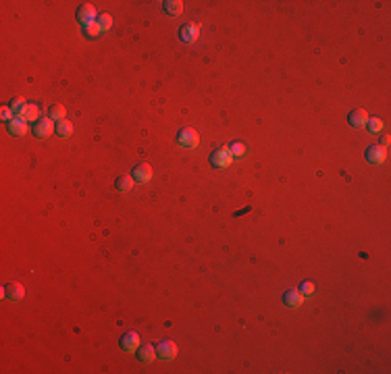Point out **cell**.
Instances as JSON below:
<instances>
[{
    "instance_id": "3957f363",
    "label": "cell",
    "mask_w": 391,
    "mask_h": 374,
    "mask_svg": "<svg viewBox=\"0 0 391 374\" xmlns=\"http://www.w3.org/2000/svg\"><path fill=\"white\" fill-rule=\"evenodd\" d=\"M54 129H57V127H54V123H52V119H50V117H48V119H40V121H35L33 127H32L33 135L38 137V139H46V137H50Z\"/></svg>"
},
{
    "instance_id": "ac0fdd59",
    "label": "cell",
    "mask_w": 391,
    "mask_h": 374,
    "mask_svg": "<svg viewBox=\"0 0 391 374\" xmlns=\"http://www.w3.org/2000/svg\"><path fill=\"white\" fill-rule=\"evenodd\" d=\"M100 33H102V30H100L98 21H92V23H88V25H83V35L90 37V40H96Z\"/></svg>"
},
{
    "instance_id": "277c9868",
    "label": "cell",
    "mask_w": 391,
    "mask_h": 374,
    "mask_svg": "<svg viewBox=\"0 0 391 374\" xmlns=\"http://www.w3.org/2000/svg\"><path fill=\"white\" fill-rule=\"evenodd\" d=\"M385 158H387V150H385L383 146L375 144V146H370V148L366 150V160H368L370 164H383Z\"/></svg>"
},
{
    "instance_id": "9a60e30c",
    "label": "cell",
    "mask_w": 391,
    "mask_h": 374,
    "mask_svg": "<svg viewBox=\"0 0 391 374\" xmlns=\"http://www.w3.org/2000/svg\"><path fill=\"white\" fill-rule=\"evenodd\" d=\"M156 358V349L152 347V345H142V347H137V360L144 362V364H150L152 360Z\"/></svg>"
},
{
    "instance_id": "7a4b0ae2",
    "label": "cell",
    "mask_w": 391,
    "mask_h": 374,
    "mask_svg": "<svg viewBox=\"0 0 391 374\" xmlns=\"http://www.w3.org/2000/svg\"><path fill=\"white\" fill-rule=\"evenodd\" d=\"M177 144H179L181 148H196V146L200 144V135H198V131L192 129V127L181 129L179 133H177Z\"/></svg>"
},
{
    "instance_id": "cb8c5ba5",
    "label": "cell",
    "mask_w": 391,
    "mask_h": 374,
    "mask_svg": "<svg viewBox=\"0 0 391 374\" xmlns=\"http://www.w3.org/2000/svg\"><path fill=\"white\" fill-rule=\"evenodd\" d=\"M8 106H11L13 112H21L23 106H25V100L23 98H15V100H11V104H8Z\"/></svg>"
},
{
    "instance_id": "5bb4252c",
    "label": "cell",
    "mask_w": 391,
    "mask_h": 374,
    "mask_svg": "<svg viewBox=\"0 0 391 374\" xmlns=\"http://www.w3.org/2000/svg\"><path fill=\"white\" fill-rule=\"evenodd\" d=\"M19 117L21 119H25V121H30V123H35V121H40L38 117H40V108H38V104H25L23 106V110L19 112Z\"/></svg>"
},
{
    "instance_id": "44dd1931",
    "label": "cell",
    "mask_w": 391,
    "mask_h": 374,
    "mask_svg": "<svg viewBox=\"0 0 391 374\" xmlns=\"http://www.w3.org/2000/svg\"><path fill=\"white\" fill-rule=\"evenodd\" d=\"M48 117H50L52 121H63L65 117H67V110H65L63 104H54V106H50Z\"/></svg>"
},
{
    "instance_id": "d6986e66",
    "label": "cell",
    "mask_w": 391,
    "mask_h": 374,
    "mask_svg": "<svg viewBox=\"0 0 391 374\" xmlns=\"http://www.w3.org/2000/svg\"><path fill=\"white\" fill-rule=\"evenodd\" d=\"M57 133H59L61 137H71V133H73V125H71V121H67V119L59 121V125H57Z\"/></svg>"
},
{
    "instance_id": "8fae6325",
    "label": "cell",
    "mask_w": 391,
    "mask_h": 374,
    "mask_svg": "<svg viewBox=\"0 0 391 374\" xmlns=\"http://www.w3.org/2000/svg\"><path fill=\"white\" fill-rule=\"evenodd\" d=\"M179 37L183 42H188V44H192V42H196L200 37V27L198 25H194V23H190V25H183L181 30H179Z\"/></svg>"
},
{
    "instance_id": "7402d4cb",
    "label": "cell",
    "mask_w": 391,
    "mask_h": 374,
    "mask_svg": "<svg viewBox=\"0 0 391 374\" xmlns=\"http://www.w3.org/2000/svg\"><path fill=\"white\" fill-rule=\"evenodd\" d=\"M98 25H100V30H102V31H108L110 27H113V17L106 15V13L98 15Z\"/></svg>"
},
{
    "instance_id": "7c38bea8",
    "label": "cell",
    "mask_w": 391,
    "mask_h": 374,
    "mask_svg": "<svg viewBox=\"0 0 391 374\" xmlns=\"http://www.w3.org/2000/svg\"><path fill=\"white\" fill-rule=\"evenodd\" d=\"M348 121H350L352 127H364L368 123V112L364 108H356L348 115Z\"/></svg>"
},
{
    "instance_id": "30bf717a",
    "label": "cell",
    "mask_w": 391,
    "mask_h": 374,
    "mask_svg": "<svg viewBox=\"0 0 391 374\" xmlns=\"http://www.w3.org/2000/svg\"><path fill=\"white\" fill-rule=\"evenodd\" d=\"M283 304L287 308H300L304 304V293L300 289H290V291H285V295H283Z\"/></svg>"
},
{
    "instance_id": "52a82bcc",
    "label": "cell",
    "mask_w": 391,
    "mask_h": 374,
    "mask_svg": "<svg viewBox=\"0 0 391 374\" xmlns=\"http://www.w3.org/2000/svg\"><path fill=\"white\" fill-rule=\"evenodd\" d=\"M156 355H158L161 360H164V362H171L175 355H177V345H175L173 341H163V343L156 347Z\"/></svg>"
},
{
    "instance_id": "6da1fadb",
    "label": "cell",
    "mask_w": 391,
    "mask_h": 374,
    "mask_svg": "<svg viewBox=\"0 0 391 374\" xmlns=\"http://www.w3.org/2000/svg\"><path fill=\"white\" fill-rule=\"evenodd\" d=\"M231 162H233V156H231V152H229V146H221L210 154V164L217 166V168H225Z\"/></svg>"
},
{
    "instance_id": "4fadbf2b",
    "label": "cell",
    "mask_w": 391,
    "mask_h": 374,
    "mask_svg": "<svg viewBox=\"0 0 391 374\" xmlns=\"http://www.w3.org/2000/svg\"><path fill=\"white\" fill-rule=\"evenodd\" d=\"M77 21L81 23V27L88 25V23H92V21H96V11H94V6H92V4H83L79 11H77Z\"/></svg>"
},
{
    "instance_id": "8992f818",
    "label": "cell",
    "mask_w": 391,
    "mask_h": 374,
    "mask_svg": "<svg viewBox=\"0 0 391 374\" xmlns=\"http://www.w3.org/2000/svg\"><path fill=\"white\" fill-rule=\"evenodd\" d=\"M137 347H139V335L137 333H125L123 337H121V349L123 351H127V353H133V351H137Z\"/></svg>"
},
{
    "instance_id": "5b68a950",
    "label": "cell",
    "mask_w": 391,
    "mask_h": 374,
    "mask_svg": "<svg viewBox=\"0 0 391 374\" xmlns=\"http://www.w3.org/2000/svg\"><path fill=\"white\" fill-rule=\"evenodd\" d=\"M25 295V289L21 283H8L2 287V297H8L11 302H19V299H23Z\"/></svg>"
},
{
    "instance_id": "e0dca14e",
    "label": "cell",
    "mask_w": 391,
    "mask_h": 374,
    "mask_svg": "<svg viewBox=\"0 0 391 374\" xmlns=\"http://www.w3.org/2000/svg\"><path fill=\"white\" fill-rule=\"evenodd\" d=\"M163 8L173 17H179L183 13V2L181 0H166V2H163Z\"/></svg>"
},
{
    "instance_id": "484cf974",
    "label": "cell",
    "mask_w": 391,
    "mask_h": 374,
    "mask_svg": "<svg viewBox=\"0 0 391 374\" xmlns=\"http://www.w3.org/2000/svg\"><path fill=\"white\" fill-rule=\"evenodd\" d=\"M300 291H302L304 295H312V293H314V285L306 280V283H302V289H300Z\"/></svg>"
},
{
    "instance_id": "2e32d148",
    "label": "cell",
    "mask_w": 391,
    "mask_h": 374,
    "mask_svg": "<svg viewBox=\"0 0 391 374\" xmlns=\"http://www.w3.org/2000/svg\"><path fill=\"white\" fill-rule=\"evenodd\" d=\"M133 177H129V175H121V177H117V181H115V187H117V191H131L133 189Z\"/></svg>"
},
{
    "instance_id": "9c48e42d",
    "label": "cell",
    "mask_w": 391,
    "mask_h": 374,
    "mask_svg": "<svg viewBox=\"0 0 391 374\" xmlns=\"http://www.w3.org/2000/svg\"><path fill=\"white\" fill-rule=\"evenodd\" d=\"M131 177L137 181V183H148L152 179V166L148 164V162H142V164H137L135 168H133V173H131Z\"/></svg>"
},
{
    "instance_id": "603a6c76",
    "label": "cell",
    "mask_w": 391,
    "mask_h": 374,
    "mask_svg": "<svg viewBox=\"0 0 391 374\" xmlns=\"http://www.w3.org/2000/svg\"><path fill=\"white\" fill-rule=\"evenodd\" d=\"M368 129H370V133H381L383 131V121L381 119H368Z\"/></svg>"
},
{
    "instance_id": "d4e9b609",
    "label": "cell",
    "mask_w": 391,
    "mask_h": 374,
    "mask_svg": "<svg viewBox=\"0 0 391 374\" xmlns=\"http://www.w3.org/2000/svg\"><path fill=\"white\" fill-rule=\"evenodd\" d=\"M0 119L6 121V123H8V121H13V119H15V117H13L11 106H2V108H0Z\"/></svg>"
},
{
    "instance_id": "ffe728a7",
    "label": "cell",
    "mask_w": 391,
    "mask_h": 374,
    "mask_svg": "<svg viewBox=\"0 0 391 374\" xmlns=\"http://www.w3.org/2000/svg\"><path fill=\"white\" fill-rule=\"evenodd\" d=\"M229 152H231L233 158H244L246 152H248V148H246V144H241V142H233L229 146Z\"/></svg>"
},
{
    "instance_id": "ba28073f",
    "label": "cell",
    "mask_w": 391,
    "mask_h": 374,
    "mask_svg": "<svg viewBox=\"0 0 391 374\" xmlns=\"http://www.w3.org/2000/svg\"><path fill=\"white\" fill-rule=\"evenodd\" d=\"M6 127H8V133H11L13 137H23L27 133V121L21 119V117H15L13 121H8Z\"/></svg>"
}]
</instances>
